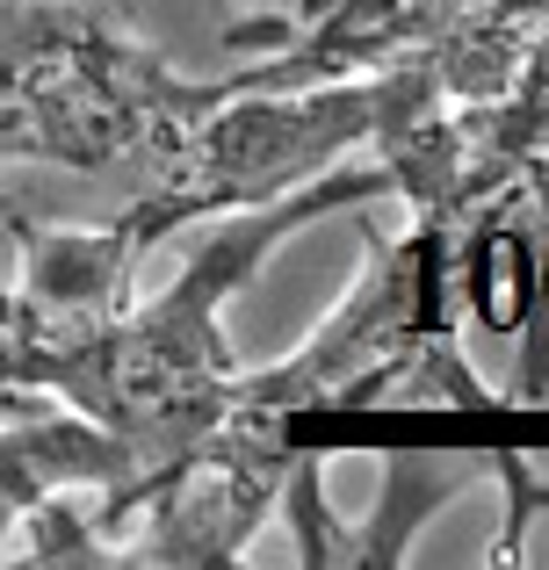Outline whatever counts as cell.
<instances>
[{
    "instance_id": "obj_9",
    "label": "cell",
    "mask_w": 549,
    "mask_h": 570,
    "mask_svg": "<svg viewBox=\"0 0 549 570\" xmlns=\"http://www.w3.org/2000/svg\"><path fill=\"white\" fill-rule=\"evenodd\" d=\"M492 484L507 491V513H499L492 557H499V563H521V557H528V528L549 513V476L528 470L521 448H492Z\"/></svg>"
},
{
    "instance_id": "obj_1",
    "label": "cell",
    "mask_w": 549,
    "mask_h": 570,
    "mask_svg": "<svg viewBox=\"0 0 549 570\" xmlns=\"http://www.w3.org/2000/svg\"><path fill=\"white\" fill-rule=\"evenodd\" d=\"M369 195H391V174L376 159L362 167H325L318 181L275 195L261 209H225V232H210L188 267L174 275V289H159L145 311H116L101 325H80V333L58 340H0V397L8 390H37V397H58L72 412H87L95 426H109L116 441L138 455L145 491L203 441V433L225 419V390L239 376L225 347V304L261 275V261L282 246L290 232L333 217V209H354Z\"/></svg>"
},
{
    "instance_id": "obj_6",
    "label": "cell",
    "mask_w": 549,
    "mask_h": 570,
    "mask_svg": "<svg viewBox=\"0 0 549 570\" xmlns=\"http://www.w3.org/2000/svg\"><path fill=\"white\" fill-rule=\"evenodd\" d=\"M484 476H492V448H463V455H420V448H405V455H391L376 513H369L362 528H347V570L405 563L420 520H434V505L463 499V491L484 484Z\"/></svg>"
},
{
    "instance_id": "obj_7",
    "label": "cell",
    "mask_w": 549,
    "mask_h": 570,
    "mask_svg": "<svg viewBox=\"0 0 549 570\" xmlns=\"http://www.w3.org/2000/svg\"><path fill=\"white\" fill-rule=\"evenodd\" d=\"M492 412V390L470 376L463 362V340L449 333H420L412 347H398L383 368H369L362 383H354V397L340 404V412Z\"/></svg>"
},
{
    "instance_id": "obj_5",
    "label": "cell",
    "mask_w": 549,
    "mask_h": 570,
    "mask_svg": "<svg viewBox=\"0 0 549 570\" xmlns=\"http://www.w3.org/2000/svg\"><path fill=\"white\" fill-rule=\"evenodd\" d=\"M51 491H95V563H109V542L124 534L130 505L145 499V470L109 426H95L72 404H37V390H8L0 397V549H8V528Z\"/></svg>"
},
{
    "instance_id": "obj_4",
    "label": "cell",
    "mask_w": 549,
    "mask_h": 570,
    "mask_svg": "<svg viewBox=\"0 0 549 570\" xmlns=\"http://www.w3.org/2000/svg\"><path fill=\"white\" fill-rule=\"evenodd\" d=\"M455 325V224L412 217L398 238H369V261L354 275V289L340 296V311L304 340L296 354L232 376L225 412H261L282 433L311 412H340L354 397V383L369 368H383L398 347H412L420 333H449Z\"/></svg>"
},
{
    "instance_id": "obj_8",
    "label": "cell",
    "mask_w": 549,
    "mask_h": 570,
    "mask_svg": "<svg viewBox=\"0 0 549 570\" xmlns=\"http://www.w3.org/2000/svg\"><path fill=\"white\" fill-rule=\"evenodd\" d=\"M282 520H290L296 534V563L311 570H347V520L333 513V499H325V476H318V455H304L296 448L290 470H282Z\"/></svg>"
},
{
    "instance_id": "obj_3",
    "label": "cell",
    "mask_w": 549,
    "mask_h": 570,
    "mask_svg": "<svg viewBox=\"0 0 549 570\" xmlns=\"http://www.w3.org/2000/svg\"><path fill=\"white\" fill-rule=\"evenodd\" d=\"M536 22L542 0H290L282 14L225 29L232 51H261V66H239L217 87L268 95V87H318L420 58L441 101L470 109V101L507 95L536 43Z\"/></svg>"
},
{
    "instance_id": "obj_2",
    "label": "cell",
    "mask_w": 549,
    "mask_h": 570,
    "mask_svg": "<svg viewBox=\"0 0 549 570\" xmlns=\"http://www.w3.org/2000/svg\"><path fill=\"white\" fill-rule=\"evenodd\" d=\"M210 101L217 80H182L138 22H101L72 0H0V167L145 174Z\"/></svg>"
},
{
    "instance_id": "obj_10",
    "label": "cell",
    "mask_w": 549,
    "mask_h": 570,
    "mask_svg": "<svg viewBox=\"0 0 549 570\" xmlns=\"http://www.w3.org/2000/svg\"><path fill=\"white\" fill-rule=\"evenodd\" d=\"M72 8H95L101 22H138V8H130V0H72Z\"/></svg>"
}]
</instances>
